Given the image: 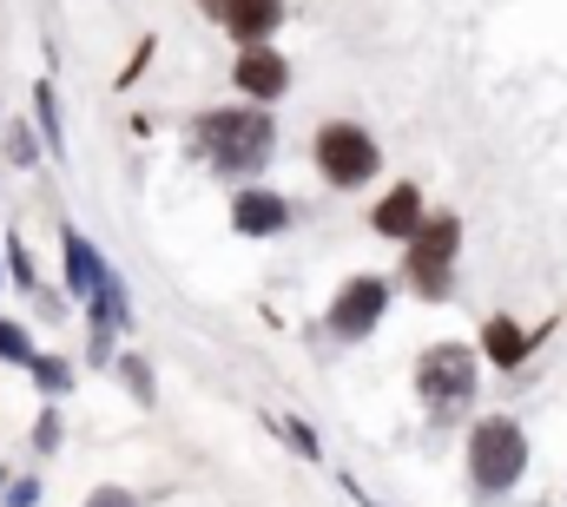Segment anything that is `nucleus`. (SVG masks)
I'll return each mask as SVG.
<instances>
[{"instance_id":"nucleus-11","label":"nucleus","mask_w":567,"mask_h":507,"mask_svg":"<svg viewBox=\"0 0 567 507\" xmlns=\"http://www.w3.org/2000/svg\"><path fill=\"white\" fill-rule=\"evenodd\" d=\"M60 245H66V283H73L80 297H93V290H100V277H106V263L93 257V245H86L80 231H60Z\"/></svg>"},{"instance_id":"nucleus-5","label":"nucleus","mask_w":567,"mask_h":507,"mask_svg":"<svg viewBox=\"0 0 567 507\" xmlns=\"http://www.w3.org/2000/svg\"><path fill=\"white\" fill-rule=\"evenodd\" d=\"M317 172H323L330 185H363V178L377 172V138L363 126H350V120L323 126L317 132Z\"/></svg>"},{"instance_id":"nucleus-7","label":"nucleus","mask_w":567,"mask_h":507,"mask_svg":"<svg viewBox=\"0 0 567 507\" xmlns=\"http://www.w3.org/2000/svg\"><path fill=\"white\" fill-rule=\"evenodd\" d=\"M245 46H265L271 33H278V20H284V0H205Z\"/></svg>"},{"instance_id":"nucleus-1","label":"nucleus","mask_w":567,"mask_h":507,"mask_svg":"<svg viewBox=\"0 0 567 507\" xmlns=\"http://www.w3.org/2000/svg\"><path fill=\"white\" fill-rule=\"evenodd\" d=\"M198 145H205V158H212L225 178H251V172L271 158L278 126H271L265 106H225V113H205V120H198Z\"/></svg>"},{"instance_id":"nucleus-6","label":"nucleus","mask_w":567,"mask_h":507,"mask_svg":"<svg viewBox=\"0 0 567 507\" xmlns=\"http://www.w3.org/2000/svg\"><path fill=\"white\" fill-rule=\"evenodd\" d=\"M383 310H390V283H383V277H350V283L337 290V303H330V330H337L343 343H357V337H370V330L383 323Z\"/></svg>"},{"instance_id":"nucleus-2","label":"nucleus","mask_w":567,"mask_h":507,"mask_svg":"<svg viewBox=\"0 0 567 507\" xmlns=\"http://www.w3.org/2000/svg\"><path fill=\"white\" fill-rule=\"evenodd\" d=\"M522 468H528V435H522V422H508V415L475 422V435H468V475H475V488H482V495H508V488L522 482Z\"/></svg>"},{"instance_id":"nucleus-17","label":"nucleus","mask_w":567,"mask_h":507,"mask_svg":"<svg viewBox=\"0 0 567 507\" xmlns=\"http://www.w3.org/2000/svg\"><path fill=\"white\" fill-rule=\"evenodd\" d=\"M33 448H40V455H53V448H60V415H53V408L33 422Z\"/></svg>"},{"instance_id":"nucleus-13","label":"nucleus","mask_w":567,"mask_h":507,"mask_svg":"<svg viewBox=\"0 0 567 507\" xmlns=\"http://www.w3.org/2000/svg\"><path fill=\"white\" fill-rule=\"evenodd\" d=\"M33 113H40V132H47V152L60 158V152H66V138H60V106H53V93H47V86L33 93Z\"/></svg>"},{"instance_id":"nucleus-9","label":"nucleus","mask_w":567,"mask_h":507,"mask_svg":"<svg viewBox=\"0 0 567 507\" xmlns=\"http://www.w3.org/2000/svg\"><path fill=\"white\" fill-rule=\"evenodd\" d=\"M231 80H238V93H251V100L265 106V100H278L284 86H290V66H284L271 46H245V60H238Z\"/></svg>"},{"instance_id":"nucleus-21","label":"nucleus","mask_w":567,"mask_h":507,"mask_svg":"<svg viewBox=\"0 0 567 507\" xmlns=\"http://www.w3.org/2000/svg\"><path fill=\"white\" fill-rule=\"evenodd\" d=\"M284 428H290V442H297V448H303V455H317V435H310V428H303V422H284Z\"/></svg>"},{"instance_id":"nucleus-12","label":"nucleus","mask_w":567,"mask_h":507,"mask_svg":"<svg viewBox=\"0 0 567 507\" xmlns=\"http://www.w3.org/2000/svg\"><path fill=\"white\" fill-rule=\"evenodd\" d=\"M482 343H488V356H495L502 370H515V363H522V356L535 350V343H528V337H522V330H515L508 317H488V330H482Z\"/></svg>"},{"instance_id":"nucleus-8","label":"nucleus","mask_w":567,"mask_h":507,"mask_svg":"<svg viewBox=\"0 0 567 507\" xmlns=\"http://www.w3.org/2000/svg\"><path fill=\"white\" fill-rule=\"evenodd\" d=\"M231 225L245 238H278L284 225H290V205H284L278 192H265V185H245L238 205H231Z\"/></svg>"},{"instance_id":"nucleus-3","label":"nucleus","mask_w":567,"mask_h":507,"mask_svg":"<svg viewBox=\"0 0 567 507\" xmlns=\"http://www.w3.org/2000/svg\"><path fill=\"white\" fill-rule=\"evenodd\" d=\"M416 395H423L435 415H455V408L475 395V356H468L462 343L423 350V363H416Z\"/></svg>"},{"instance_id":"nucleus-15","label":"nucleus","mask_w":567,"mask_h":507,"mask_svg":"<svg viewBox=\"0 0 567 507\" xmlns=\"http://www.w3.org/2000/svg\"><path fill=\"white\" fill-rule=\"evenodd\" d=\"M0 356H7V363H33V343H27L20 323H0Z\"/></svg>"},{"instance_id":"nucleus-20","label":"nucleus","mask_w":567,"mask_h":507,"mask_svg":"<svg viewBox=\"0 0 567 507\" xmlns=\"http://www.w3.org/2000/svg\"><path fill=\"white\" fill-rule=\"evenodd\" d=\"M40 501V488H33V482H13V488H7V507H33Z\"/></svg>"},{"instance_id":"nucleus-10","label":"nucleus","mask_w":567,"mask_h":507,"mask_svg":"<svg viewBox=\"0 0 567 507\" xmlns=\"http://www.w3.org/2000/svg\"><path fill=\"white\" fill-rule=\"evenodd\" d=\"M370 225H377L383 238H403V245H410V238L429 225V218H423V192H416V185H396V192L370 211Z\"/></svg>"},{"instance_id":"nucleus-19","label":"nucleus","mask_w":567,"mask_h":507,"mask_svg":"<svg viewBox=\"0 0 567 507\" xmlns=\"http://www.w3.org/2000/svg\"><path fill=\"white\" fill-rule=\"evenodd\" d=\"M7 152H13V158H20V165H27V158H33V138H27V126H7Z\"/></svg>"},{"instance_id":"nucleus-14","label":"nucleus","mask_w":567,"mask_h":507,"mask_svg":"<svg viewBox=\"0 0 567 507\" xmlns=\"http://www.w3.org/2000/svg\"><path fill=\"white\" fill-rule=\"evenodd\" d=\"M27 370H33V382H40V389H47V395H66V382H73V370H66V363H60V356H33V363H27Z\"/></svg>"},{"instance_id":"nucleus-16","label":"nucleus","mask_w":567,"mask_h":507,"mask_svg":"<svg viewBox=\"0 0 567 507\" xmlns=\"http://www.w3.org/2000/svg\"><path fill=\"white\" fill-rule=\"evenodd\" d=\"M120 376H126V389H133L140 402H152V370H145V356H126V363H120Z\"/></svg>"},{"instance_id":"nucleus-4","label":"nucleus","mask_w":567,"mask_h":507,"mask_svg":"<svg viewBox=\"0 0 567 507\" xmlns=\"http://www.w3.org/2000/svg\"><path fill=\"white\" fill-rule=\"evenodd\" d=\"M455 251H462V225H455V218H429L423 231L410 238V283H416L423 297H449Z\"/></svg>"},{"instance_id":"nucleus-18","label":"nucleus","mask_w":567,"mask_h":507,"mask_svg":"<svg viewBox=\"0 0 567 507\" xmlns=\"http://www.w3.org/2000/svg\"><path fill=\"white\" fill-rule=\"evenodd\" d=\"M86 507H140V501H133L126 488H93V495H86Z\"/></svg>"}]
</instances>
